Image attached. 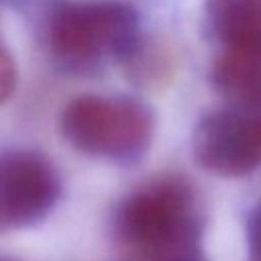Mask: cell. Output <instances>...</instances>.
<instances>
[{
	"label": "cell",
	"mask_w": 261,
	"mask_h": 261,
	"mask_svg": "<svg viewBox=\"0 0 261 261\" xmlns=\"http://www.w3.org/2000/svg\"><path fill=\"white\" fill-rule=\"evenodd\" d=\"M204 208L194 186L175 175L147 181L116 202L110 216L114 243L139 261L198 251Z\"/></svg>",
	"instance_id": "obj_1"
},
{
	"label": "cell",
	"mask_w": 261,
	"mask_h": 261,
	"mask_svg": "<svg viewBox=\"0 0 261 261\" xmlns=\"http://www.w3.org/2000/svg\"><path fill=\"white\" fill-rule=\"evenodd\" d=\"M53 61L69 73H94L108 63H126L141 45V18L120 0L59 2L45 22Z\"/></svg>",
	"instance_id": "obj_2"
},
{
	"label": "cell",
	"mask_w": 261,
	"mask_h": 261,
	"mask_svg": "<svg viewBox=\"0 0 261 261\" xmlns=\"http://www.w3.org/2000/svg\"><path fill=\"white\" fill-rule=\"evenodd\" d=\"M59 133L84 155L116 165H135L153 143L155 114L135 96L84 94L63 106Z\"/></svg>",
	"instance_id": "obj_3"
},
{
	"label": "cell",
	"mask_w": 261,
	"mask_h": 261,
	"mask_svg": "<svg viewBox=\"0 0 261 261\" xmlns=\"http://www.w3.org/2000/svg\"><path fill=\"white\" fill-rule=\"evenodd\" d=\"M196 163L220 177H241L261 165V104L232 102L210 110L194 126Z\"/></svg>",
	"instance_id": "obj_4"
},
{
	"label": "cell",
	"mask_w": 261,
	"mask_h": 261,
	"mask_svg": "<svg viewBox=\"0 0 261 261\" xmlns=\"http://www.w3.org/2000/svg\"><path fill=\"white\" fill-rule=\"evenodd\" d=\"M61 196L57 167L31 149H14L0 163V224L2 230L29 228L55 208Z\"/></svg>",
	"instance_id": "obj_5"
},
{
	"label": "cell",
	"mask_w": 261,
	"mask_h": 261,
	"mask_svg": "<svg viewBox=\"0 0 261 261\" xmlns=\"http://www.w3.org/2000/svg\"><path fill=\"white\" fill-rule=\"evenodd\" d=\"M210 82L230 102L261 104V41L222 47L210 65Z\"/></svg>",
	"instance_id": "obj_6"
},
{
	"label": "cell",
	"mask_w": 261,
	"mask_h": 261,
	"mask_svg": "<svg viewBox=\"0 0 261 261\" xmlns=\"http://www.w3.org/2000/svg\"><path fill=\"white\" fill-rule=\"evenodd\" d=\"M204 22L222 45L261 41V0H204Z\"/></svg>",
	"instance_id": "obj_7"
},
{
	"label": "cell",
	"mask_w": 261,
	"mask_h": 261,
	"mask_svg": "<svg viewBox=\"0 0 261 261\" xmlns=\"http://www.w3.org/2000/svg\"><path fill=\"white\" fill-rule=\"evenodd\" d=\"M16 88V63L12 61L10 51L4 47L0 53V100L8 102Z\"/></svg>",
	"instance_id": "obj_8"
},
{
	"label": "cell",
	"mask_w": 261,
	"mask_h": 261,
	"mask_svg": "<svg viewBox=\"0 0 261 261\" xmlns=\"http://www.w3.org/2000/svg\"><path fill=\"white\" fill-rule=\"evenodd\" d=\"M247 243L255 261H261V200L247 216Z\"/></svg>",
	"instance_id": "obj_9"
},
{
	"label": "cell",
	"mask_w": 261,
	"mask_h": 261,
	"mask_svg": "<svg viewBox=\"0 0 261 261\" xmlns=\"http://www.w3.org/2000/svg\"><path fill=\"white\" fill-rule=\"evenodd\" d=\"M159 261H206L200 251H190V253H181V255H175V257H167V259H159Z\"/></svg>",
	"instance_id": "obj_10"
}]
</instances>
